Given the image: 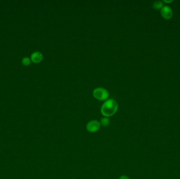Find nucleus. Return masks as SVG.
I'll list each match as a JSON object with an SVG mask.
<instances>
[{
  "label": "nucleus",
  "mask_w": 180,
  "mask_h": 179,
  "mask_svg": "<svg viewBox=\"0 0 180 179\" xmlns=\"http://www.w3.org/2000/svg\"><path fill=\"white\" fill-rule=\"evenodd\" d=\"M118 109L117 102L112 99H110L105 101L102 105L101 111L105 117H110L114 115Z\"/></svg>",
  "instance_id": "nucleus-1"
},
{
  "label": "nucleus",
  "mask_w": 180,
  "mask_h": 179,
  "mask_svg": "<svg viewBox=\"0 0 180 179\" xmlns=\"http://www.w3.org/2000/svg\"><path fill=\"white\" fill-rule=\"evenodd\" d=\"M93 96L97 99L105 100L109 97V94L107 90L102 87L96 88L93 93Z\"/></svg>",
  "instance_id": "nucleus-2"
},
{
  "label": "nucleus",
  "mask_w": 180,
  "mask_h": 179,
  "mask_svg": "<svg viewBox=\"0 0 180 179\" xmlns=\"http://www.w3.org/2000/svg\"><path fill=\"white\" fill-rule=\"evenodd\" d=\"M100 123L97 120H91L89 121L86 125V129L90 132H95L100 128Z\"/></svg>",
  "instance_id": "nucleus-3"
},
{
  "label": "nucleus",
  "mask_w": 180,
  "mask_h": 179,
  "mask_svg": "<svg viewBox=\"0 0 180 179\" xmlns=\"http://www.w3.org/2000/svg\"><path fill=\"white\" fill-rule=\"evenodd\" d=\"M161 14L164 19L169 20L173 16V11L170 6H164L162 8Z\"/></svg>",
  "instance_id": "nucleus-4"
},
{
  "label": "nucleus",
  "mask_w": 180,
  "mask_h": 179,
  "mask_svg": "<svg viewBox=\"0 0 180 179\" xmlns=\"http://www.w3.org/2000/svg\"><path fill=\"white\" fill-rule=\"evenodd\" d=\"M43 59V55L39 52H36L31 55V60L34 63L41 62Z\"/></svg>",
  "instance_id": "nucleus-5"
},
{
  "label": "nucleus",
  "mask_w": 180,
  "mask_h": 179,
  "mask_svg": "<svg viewBox=\"0 0 180 179\" xmlns=\"http://www.w3.org/2000/svg\"><path fill=\"white\" fill-rule=\"evenodd\" d=\"M163 7V3L161 1H156L153 4V8L155 10H160Z\"/></svg>",
  "instance_id": "nucleus-6"
},
{
  "label": "nucleus",
  "mask_w": 180,
  "mask_h": 179,
  "mask_svg": "<svg viewBox=\"0 0 180 179\" xmlns=\"http://www.w3.org/2000/svg\"><path fill=\"white\" fill-rule=\"evenodd\" d=\"M101 124L102 125L103 127H107L110 124V120L107 118H103L101 120Z\"/></svg>",
  "instance_id": "nucleus-7"
},
{
  "label": "nucleus",
  "mask_w": 180,
  "mask_h": 179,
  "mask_svg": "<svg viewBox=\"0 0 180 179\" xmlns=\"http://www.w3.org/2000/svg\"><path fill=\"white\" fill-rule=\"evenodd\" d=\"M22 62L24 66H29L31 64V59L28 57H24L22 60Z\"/></svg>",
  "instance_id": "nucleus-8"
},
{
  "label": "nucleus",
  "mask_w": 180,
  "mask_h": 179,
  "mask_svg": "<svg viewBox=\"0 0 180 179\" xmlns=\"http://www.w3.org/2000/svg\"><path fill=\"white\" fill-rule=\"evenodd\" d=\"M119 179H130V178L126 175H122L119 177Z\"/></svg>",
  "instance_id": "nucleus-9"
},
{
  "label": "nucleus",
  "mask_w": 180,
  "mask_h": 179,
  "mask_svg": "<svg viewBox=\"0 0 180 179\" xmlns=\"http://www.w3.org/2000/svg\"><path fill=\"white\" fill-rule=\"evenodd\" d=\"M173 1H164V2H166V3H171Z\"/></svg>",
  "instance_id": "nucleus-10"
}]
</instances>
